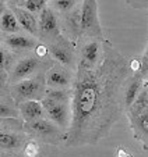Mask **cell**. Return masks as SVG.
Instances as JSON below:
<instances>
[{
    "label": "cell",
    "mask_w": 148,
    "mask_h": 157,
    "mask_svg": "<svg viewBox=\"0 0 148 157\" xmlns=\"http://www.w3.org/2000/svg\"><path fill=\"white\" fill-rule=\"evenodd\" d=\"M131 74L130 60L108 39L97 67H77L71 86L73 120L63 143L66 147L95 146L109 136L113 125L125 113V86Z\"/></svg>",
    "instance_id": "1"
},
{
    "label": "cell",
    "mask_w": 148,
    "mask_h": 157,
    "mask_svg": "<svg viewBox=\"0 0 148 157\" xmlns=\"http://www.w3.org/2000/svg\"><path fill=\"white\" fill-rule=\"evenodd\" d=\"M24 129L30 136L55 146H60L62 143H64L66 135H67V132L63 128H60L47 117H42L30 122L24 121Z\"/></svg>",
    "instance_id": "2"
},
{
    "label": "cell",
    "mask_w": 148,
    "mask_h": 157,
    "mask_svg": "<svg viewBox=\"0 0 148 157\" xmlns=\"http://www.w3.org/2000/svg\"><path fill=\"white\" fill-rule=\"evenodd\" d=\"M52 63H53V60L51 57L49 59H42L35 52H30V53L23 54L17 60L13 70L7 74V77H9V79H7L9 81V85L20 82L23 79H27V78H31L42 71H46V68Z\"/></svg>",
    "instance_id": "3"
},
{
    "label": "cell",
    "mask_w": 148,
    "mask_h": 157,
    "mask_svg": "<svg viewBox=\"0 0 148 157\" xmlns=\"http://www.w3.org/2000/svg\"><path fill=\"white\" fill-rule=\"evenodd\" d=\"M46 79H45V71L34 75L31 78L23 79L20 82H15L9 85L10 95L13 96L17 104L27 100H39L45 98L46 93Z\"/></svg>",
    "instance_id": "4"
},
{
    "label": "cell",
    "mask_w": 148,
    "mask_h": 157,
    "mask_svg": "<svg viewBox=\"0 0 148 157\" xmlns=\"http://www.w3.org/2000/svg\"><path fill=\"white\" fill-rule=\"evenodd\" d=\"M59 147L43 143L27 135L25 140L13 150L0 151V157H59Z\"/></svg>",
    "instance_id": "5"
},
{
    "label": "cell",
    "mask_w": 148,
    "mask_h": 157,
    "mask_svg": "<svg viewBox=\"0 0 148 157\" xmlns=\"http://www.w3.org/2000/svg\"><path fill=\"white\" fill-rule=\"evenodd\" d=\"M105 40L106 39L81 36L76 42L77 44V67H84V68L97 67L102 60Z\"/></svg>",
    "instance_id": "6"
},
{
    "label": "cell",
    "mask_w": 148,
    "mask_h": 157,
    "mask_svg": "<svg viewBox=\"0 0 148 157\" xmlns=\"http://www.w3.org/2000/svg\"><path fill=\"white\" fill-rule=\"evenodd\" d=\"M81 36L106 39L99 20L98 0H81Z\"/></svg>",
    "instance_id": "7"
},
{
    "label": "cell",
    "mask_w": 148,
    "mask_h": 157,
    "mask_svg": "<svg viewBox=\"0 0 148 157\" xmlns=\"http://www.w3.org/2000/svg\"><path fill=\"white\" fill-rule=\"evenodd\" d=\"M47 50L53 61L64 65L73 71L77 70V44L67 36L62 33L55 42L47 44Z\"/></svg>",
    "instance_id": "8"
},
{
    "label": "cell",
    "mask_w": 148,
    "mask_h": 157,
    "mask_svg": "<svg viewBox=\"0 0 148 157\" xmlns=\"http://www.w3.org/2000/svg\"><path fill=\"white\" fill-rule=\"evenodd\" d=\"M62 35L60 15L49 4L38 15V39L49 44Z\"/></svg>",
    "instance_id": "9"
},
{
    "label": "cell",
    "mask_w": 148,
    "mask_h": 157,
    "mask_svg": "<svg viewBox=\"0 0 148 157\" xmlns=\"http://www.w3.org/2000/svg\"><path fill=\"white\" fill-rule=\"evenodd\" d=\"M41 101L45 111H46L47 118L52 120L55 124H57L67 132L71 125V120H73L71 103H57V101H53L47 98H43Z\"/></svg>",
    "instance_id": "10"
},
{
    "label": "cell",
    "mask_w": 148,
    "mask_h": 157,
    "mask_svg": "<svg viewBox=\"0 0 148 157\" xmlns=\"http://www.w3.org/2000/svg\"><path fill=\"white\" fill-rule=\"evenodd\" d=\"M76 77V71L53 61L45 71L47 88H71Z\"/></svg>",
    "instance_id": "11"
},
{
    "label": "cell",
    "mask_w": 148,
    "mask_h": 157,
    "mask_svg": "<svg viewBox=\"0 0 148 157\" xmlns=\"http://www.w3.org/2000/svg\"><path fill=\"white\" fill-rule=\"evenodd\" d=\"M2 43L17 54H25L30 52H35L38 44L41 43L36 36L30 33H13V35H2Z\"/></svg>",
    "instance_id": "12"
},
{
    "label": "cell",
    "mask_w": 148,
    "mask_h": 157,
    "mask_svg": "<svg viewBox=\"0 0 148 157\" xmlns=\"http://www.w3.org/2000/svg\"><path fill=\"white\" fill-rule=\"evenodd\" d=\"M60 22L63 35L73 42H77L81 36V3L70 13L60 15Z\"/></svg>",
    "instance_id": "13"
},
{
    "label": "cell",
    "mask_w": 148,
    "mask_h": 157,
    "mask_svg": "<svg viewBox=\"0 0 148 157\" xmlns=\"http://www.w3.org/2000/svg\"><path fill=\"white\" fill-rule=\"evenodd\" d=\"M127 118L134 139L138 140L145 150H148V111L136 116H127Z\"/></svg>",
    "instance_id": "14"
},
{
    "label": "cell",
    "mask_w": 148,
    "mask_h": 157,
    "mask_svg": "<svg viewBox=\"0 0 148 157\" xmlns=\"http://www.w3.org/2000/svg\"><path fill=\"white\" fill-rule=\"evenodd\" d=\"M0 29L2 35H13V33H21L20 22L15 17L14 11L10 6H4V2L2 3V14H0Z\"/></svg>",
    "instance_id": "15"
},
{
    "label": "cell",
    "mask_w": 148,
    "mask_h": 157,
    "mask_svg": "<svg viewBox=\"0 0 148 157\" xmlns=\"http://www.w3.org/2000/svg\"><path fill=\"white\" fill-rule=\"evenodd\" d=\"M11 9L14 11L15 17H17L24 32H27L30 35L38 38V18L35 17V14H32L28 10L23 9V7H18V6H14Z\"/></svg>",
    "instance_id": "16"
},
{
    "label": "cell",
    "mask_w": 148,
    "mask_h": 157,
    "mask_svg": "<svg viewBox=\"0 0 148 157\" xmlns=\"http://www.w3.org/2000/svg\"><path fill=\"white\" fill-rule=\"evenodd\" d=\"M144 82L145 81L136 74H131V77L129 78L127 83H126V86H125V96H123L125 113L130 109V106L134 103V100H136L137 96L140 95V92L144 89Z\"/></svg>",
    "instance_id": "17"
},
{
    "label": "cell",
    "mask_w": 148,
    "mask_h": 157,
    "mask_svg": "<svg viewBox=\"0 0 148 157\" xmlns=\"http://www.w3.org/2000/svg\"><path fill=\"white\" fill-rule=\"evenodd\" d=\"M18 110H20V117L25 122L34 121V120L46 117V111H45L42 101L39 100H27L18 104Z\"/></svg>",
    "instance_id": "18"
},
{
    "label": "cell",
    "mask_w": 148,
    "mask_h": 157,
    "mask_svg": "<svg viewBox=\"0 0 148 157\" xmlns=\"http://www.w3.org/2000/svg\"><path fill=\"white\" fill-rule=\"evenodd\" d=\"M0 117L2 118H21L17 101L10 95L9 86L2 88V99H0Z\"/></svg>",
    "instance_id": "19"
},
{
    "label": "cell",
    "mask_w": 148,
    "mask_h": 157,
    "mask_svg": "<svg viewBox=\"0 0 148 157\" xmlns=\"http://www.w3.org/2000/svg\"><path fill=\"white\" fill-rule=\"evenodd\" d=\"M45 98L57 103H71L73 100V89L71 88H47Z\"/></svg>",
    "instance_id": "20"
},
{
    "label": "cell",
    "mask_w": 148,
    "mask_h": 157,
    "mask_svg": "<svg viewBox=\"0 0 148 157\" xmlns=\"http://www.w3.org/2000/svg\"><path fill=\"white\" fill-rule=\"evenodd\" d=\"M17 53L13 52L11 49H9L6 44L2 43V48H0V63H2V72H6L9 74L13 70V67L17 63Z\"/></svg>",
    "instance_id": "21"
},
{
    "label": "cell",
    "mask_w": 148,
    "mask_h": 157,
    "mask_svg": "<svg viewBox=\"0 0 148 157\" xmlns=\"http://www.w3.org/2000/svg\"><path fill=\"white\" fill-rule=\"evenodd\" d=\"M148 111V93L147 89H142L140 95L137 96V99L134 100V103L130 106V109L126 111L127 116H136V114H141V113H147Z\"/></svg>",
    "instance_id": "22"
},
{
    "label": "cell",
    "mask_w": 148,
    "mask_h": 157,
    "mask_svg": "<svg viewBox=\"0 0 148 157\" xmlns=\"http://www.w3.org/2000/svg\"><path fill=\"white\" fill-rule=\"evenodd\" d=\"M80 3L81 0H49V6L59 15H64L67 13H70Z\"/></svg>",
    "instance_id": "23"
},
{
    "label": "cell",
    "mask_w": 148,
    "mask_h": 157,
    "mask_svg": "<svg viewBox=\"0 0 148 157\" xmlns=\"http://www.w3.org/2000/svg\"><path fill=\"white\" fill-rule=\"evenodd\" d=\"M47 6V0H25L20 4L18 7H23V9L28 10L30 13L35 15H39V13Z\"/></svg>",
    "instance_id": "24"
},
{
    "label": "cell",
    "mask_w": 148,
    "mask_h": 157,
    "mask_svg": "<svg viewBox=\"0 0 148 157\" xmlns=\"http://www.w3.org/2000/svg\"><path fill=\"white\" fill-rule=\"evenodd\" d=\"M129 7L136 10H142V9H148V0H123Z\"/></svg>",
    "instance_id": "25"
},
{
    "label": "cell",
    "mask_w": 148,
    "mask_h": 157,
    "mask_svg": "<svg viewBox=\"0 0 148 157\" xmlns=\"http://www.w3.org/2000/svg\"><path fill=\"white\" fill-rule=\"evenodd\" d=\"M23 2H25V0H7V4L10 7H14V6H20Z\"/></svg>",
    "instance_id": "26"
},
{
    "label": "cell",
    "mask_w": 148,
    "mask_h": 157,
    "mask_svg": "<svg viewBox=\"0 0 148 157\" xmlns=\"http://www.w3.org/2000/svg\"><path fill=\"white\" fill-rule=\"evenodd\" d=\"M144 57H147V59H148V46H147V49H145V53H144Z\"/></svg>",
    "instance_id": "27"
},
{
    "label": "cell",
    "mask_w": 148,
    "mask_h": 157,
    "mask_svg": "<svg viewBox=\"0 0 148 157\" xmlns=\"http://www.w3.org/2000/svg\"><path fill=\"white\" fill-rule=\"evenodd\" d=\"M145 82L148 83V71H147V74H145Z\"/></svg>",
    "instance_id": "28"
},
{
    "label": "cell",
    "mask_w": 148,
    "mask_h": 157,
    "mask_svg": "<svg viewBox=\"0 0 148 157\" xmlns=\"http://www.w3.org/2000/svg\"><path fill=\"white\" fill-rule=\"evenodd\" d=\"M144 88L147 89V93H148V83H147V82H145V86H144Z\"/></svg>",
    "instance_id": "29"
},
{
    "label": "cell",
    "mask_w": 148,
    "mask_h": 157,
    "mask_svg": "<svg viewBox=\"0 0 148 157\" xmlns=\"http://www.w3.org/2000/svg\"><path fill=\"white\" fill-rule=\"evenodd\" d=\"M47 2H49V0H47Z\"/></svg>",
    "instance_id": "30"
}]
</instances>
